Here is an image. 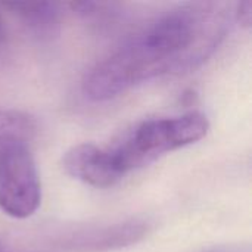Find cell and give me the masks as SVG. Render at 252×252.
I'll return each instance as SVG.
<instances>
[{"mask_svg":"<svg viewBox=\"0 0 252 252\" xmlns=\"http://www.w3.org/2000/svg\"><path fill=\"white\" fill-rule=\"evenodd\" d=\"M232 19L233 7L223 1L171 7L90 68L83 80L84 96L103 102L146 81L198 68L224 40Z\"/></svg>","mask_w":252,"mask_h":252,"instance_id":"obj_1","label":"cell"},{"mask_svg":"<svg viewBox=\"0 0 252 252\" xmlns=\"http://www.w3.org/2000/svg\"><path fill=\"white\" fill-rule=\"evenodd\" d=\"M208 118L201 112L151 118L128 130L105 148L111 167L121 180L126 174L152 164L158 158L193 145L208 133Z\"/></svg>","mask_w":252,"mask_h":252,"instance_id":"obj_2","label":"cell"},{"mask_svg":"<svg viewBox=\"0 0 252 252\" xmlns=\"http://www.w3.org/2000/svg\"><path fill=\"white\" fill-rule=\"evenodd\" d=\"M30 139L0 140V210L13 219L31 217L41 204V183Z\"/></svg>","mask_w":252,"mask_h":252,"instance_id":"obj_3","label":"cell"},{"mask_svg":"<svg viewBox=\"0 0 252 252\" xmlns=\"http://www.w3.org/2000/svg\"><path fill=\"white\" fill-rule=\"evenodd\" d=\"M143 219H128L103 226H89L59 236L58 247L74 252H109L136 245L149 233Z\"/></svg>","mask_w":252,"mask_h":252,"instance_id":"obj_4","label":"cell"},{"mask_svg":"<svg viewBox=\"0 0 252 252\" xmlns=\"http://www.w3.org/2000/svg\"><path fill=\"white\" fill-rule=\"evenodd\" d=\"M63 168L71 177L93 188H111L120 182L105 148L92 143L72 146L63 157Z\"/></svg>","mask_w":252,"mask_h":252,"instance_id":"obj_5","label":"cell"},{"mask_svg":"<svg viewBox=\"0 0 252 252\" xmlns=\"http://www.w3.org/2000/svg\"><path fill=\"white\" fill-rule=\"evenodd\" d=\"M22 25L35 37L46 40L59 32L62 10L53 1H9L4 3Z\"/></svg>","mask_w":252,"mask_h":252,"instance_id":"obj_6","label":"cell"},{"mask_svg":"<svg viewBox=\"0 0 252 252\" xmlns=\"http://www.w3.org/2000/svg\"><path fill=\"white\" fill-rule=\"evenodd\" d=\"M69 7L77 12L84 21L105 25V22H114L121 13L120 3H102V1H72Z\"/></svg>","mask_w":252,"mask_h":252,"instance_id":"obj_7","label":"cell"},{"mask_svg":"<svg viewBox=\"0 0 252 252\" xmlns=\"http://www.w3.org/2000/svg\"><path fill=\"white\" fill-rule=\"evenodd\" d=\"M34 128V123L28 115L18 111L0 109V140L10 136L31 139Z\"/></svg>","mask_w":252,"mask_h":252,"instance_id":"obj_8","label":"cell"},{"mask_svg":"<svg viewBox=\"0 0 252 252\" xmlns=\"http://www.w3.org/2000/svg\"><path fill=\"white\" fill-rule=\"evenodd\" d=\"M252 3L251 1H241L236 4V7H233V16L236 18V21L244 25V27H250L251 25L252 18Z\"/></svg>","mask_w":252,"mask_h":252,"instance_id":"obj_9","label":"cell"},{"mask_svg":"<svg viewBox=\"0 0 252 252\" xmlns=\"http://www.w3.org/2000/svg\"><path fill=\"white\" fill-rule=\"evenodd\" d=\"M4 35H6L4 24H3V18H1V15H0V46H1V43L4 41Z\"/></svg>","mask_w":252,"mask_h":252,"instance_id":"obj_10","label":"cell"},{"mask_svg":"<svg viewBox=\"0 0 252 252\" xmlns=\"http://www.w3.org/2000/svg\"><path fill=\"white\" fill-rule=\"evenodd\" d=\"M0 252H4L3 251V245H1V242H0Z\"/></svg>","mask_w":252,"mask_h":252,"instance_id":"obj_11","label":"cell"}]
</instances>
